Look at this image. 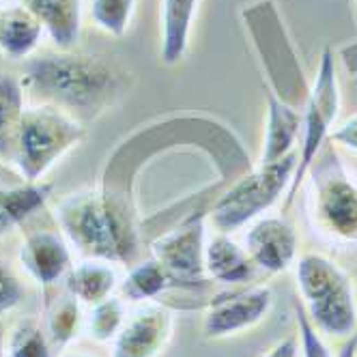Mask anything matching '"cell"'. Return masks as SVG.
I'll list each match as a JSON object with an SVG mask.
<instances>
[{
    "mask_svg": "<svg viewBox=\"0 0 357 357\" xmlns=\"http://www.w3.org/2000/svg\"><path fill=\"white\" fill-rule=\"evenodd\" d=\"M130 185L127 160L116 149L97 188L71 194L59 205L63 237L80 259H101L114 265L138 261L142 235Z\"/></svg>",
    "mask_w": 357,
    "mask_h": 357,
    "instance_id": "1",
    "label": "cell"
},
{
    "mask_svg": "<svg viewBox=\"0 0 357 357\" xmlns=\"http://www.w3.org/2000/svg\"><path fill=\"white\" fill-rule=\"evenodd\" d=\"M24 89H29L41 104L54 106L78 119L95 121L123 95V73L101 56L45 54L24 67Z\"/></svg>",
    "mask_w": 357,
    "mask_h": 357,
    "instance_id": "2",
    "label": "cell"
},
{
    "mask_svg": "<svg viewBox=\"0 0 357 357\" xmlns=\"http://www.w3.org/2000/svg\"><path fill=\"white\" fill-rule=\"evenodd\" d=\"M301 308L321 336L357 334V297L351 275L321 252H305L295 263Z\"/></svg>",
    "mask_w": 357,
    "mask_h": 357,
    "instance_id": "3",
    "label": "cell"
},
{
    "mask_svg": "<svg viewBox=\"0 0 357 357\" xmlns=\"http://www.w3.org/2000/svg\"><path fill=\"white\" fill-rule=\"evenodd\" d=\"M308 205L317 231L334 243L357 245V174L334 144L321 149L308 176Z\"/></svg>",
    "mask_w": 357,
    "mask_h": 357,
    "instance_id": "4",
    "label": "cell"
},
{
    "mask_svg": "<svg viewBox=\"0 0 357 357\" xmlns=\"http://www.w3.org/2000/svg\"><path fill=\"white\" fill-rule=\"evenodd\" d=\"M297 168V151L291 155L243 172L207 213L218 233L231 235L269 211L289 192Z\"/></svg>",
    "mask_w": 357,
    "mask_h": 357,
    "instance_id": "5",
    "label": "cell"
},
{
    "mask_svg": "<svg viewBox=\"0 0 357 357\" xmlns=\"http://www.w3.org/2000/svg\"><path fill=\"white\" fill-rule=\"evenodd\" d=\"M84 140V125L61 108L37 104L24 112L13 164L17 174L37 183L61 158Z\"/></svg>",
    "mask_w": 357,
    "mask_h": 357,
    "instance_id": "6",
    "label": "cell"
},
{
    "mask_svg": "<svg viewBox=\"0 0 357 357\" xmlns=\"http://www.w3.org/2000/svg\"><path fill=\"white\" fill-rule=\"evenodd\" d=\"M340 110V89L336 78V65L331 50H325L321 56V65L317 71V78L312 86L308 89L301 110V149L297 151V168L293 174L291 188L287 192L284 209L293 205L297 198L299 188L303 185L308 170L321 149L325 146L327 136H331V127H334Z\"/></svg>",
    "mask_w": 357,
    "mask_h": 357,
    "instance_id": "7",
    "label": "cell"
},
{
    "mask_svg": "<svg viewBox=\"0 0 357 357\" xmlns=\"http://www.w3.org/2000/svg\"><path fill=\"white\" fill-rule=\"evenodd\" d=\"M245 20L250 22L248 26L252 31V37L257 39L254 43L259 47V54L263 56V63L271 73L269 78L275 89L273 93H278V99L297 108V104L305 101L308 89L303 84L301 69L284 35L282 22L275 13V7L269 5V0H263V3L245 11Z\"/></svg>",
    "mask_w": 357,
    "mask_h": 357,
    "instance_id": "8",
    "label": "cell"
},
{
    "mask_svg": "<svg viewBox=\"0 0 357 357\" xmlns=\"http://www.w3.org/2000/svg\"><path fill=\"white\" fill-rule=\"evenodd\" d=\"M205 245L207 213L196 211L172 231L153 239L151 254L170 271L181 289H205L209 284L205 273Z\"/></svg>",
    "mask_w": 357,
    "mask_h": 357,
    "instance_id": "9",
    "label": "cell"
},
{
    "mask_svg": "<svg viewBox=\"0 0 357 357\" xmlns=\"http://www.w3.org/2000/svg\"><path fill=\"white\" fill-rule=\"evenodd\" d=\"M273 305L269 287H252L215 297L202 317V334L209 340L239 336L267 319Z\"/></svg>",
    "mask_w": 357,
    "mask_h": 357,
    "instance_id": "10",
    "label": "cell"
},
{
    "mask_svg": "<svg viewBox=\"0 0 357 357\" xmlns=\"http://www.w3.org/2000/svg\"><path fill=\"white\" fill-rule=\"evenodd\" d=\"M174 312L160 301L136 303L112 340V357H160L172 340Z\"/></svg>",
    "mask_w": 357,
    "mask_h": 357,
    "instance_id": "11",
    "label": "cell"
},
{
    "mask_svg": "<svg viewBox=\"0 0 357 357\" xmlns=\"http://www.w3.org/2000/svg\"><path fill=\"white\" fill-rule=\"evenodd\" d=\"M243 248L257 269L273 275L289 271L299 259L297 231L280 215H263L248 224Z\"/></svg>",
    "mask_w": 357,
    "mask_h": 357,
    "instance_id": "12",
    "label": "cell"
},
{
    "mask_svg": "<svg viewBox=\"0 0 357 357\" xmlns=\"http://www.w3.org/2000/svg\"><path fill=\"white\" fill-rule=\"evenodd\" d=\"M20 265L37 284L54 287L73 267V250L61 233L33 231L20 248Z\"/></svg>",
    "mask_w": 357,
    "mask_h": 357,
    "instance_id": "13",
    "label": "cell"
},
{
    "mask_svg": "<svg viewBox=\"0 0 357 357\" xmlns=\"http://www.w3.org/2000/svg\"><path fill=\"white\" fill-rule=\"evenodd\" d=\"M205 273L209 280L228 287L245 284L257 273L250 254L231 235L215 233L205 245Z\"/></svg>",
    "mask_w": 357,
    "mask_h": 357,
    "instance_id": "14",
    "label": "cell"
},
{
    "mask_svg": "<svg viewBox=\"0 0 357 357\" xmlns=\"http://www.w3.org/2000/svg\"><path fill=\"white\" fill-rule=\"evenodd\" d=\"M301 132V110L278 99L269 93L267 99V125H265V138L259 166L273 164L282 160L291 153H295V144Z\"/></svg>",
    "mask_w": 357,
    "mask_h": 357,
    "instance_id": "15",
    "label": "cell"
},
{
    "mask_svg": "<svg viewBox=\"0 0 357 357\" xmlns=\"http://www.w3.org/2000/svg\"><path fill=\"white\" fill-rule=\"evenodd\" d=\"M121 280L119 265L101 259H82L80 263H73L65 275V291L80 303L95 305L116 295Z\"/></svg>",
    "mask_w": 357,
    "mask_h": 357,
    "instance_id": "16",
    "label": "cell"
},
{
    "mask_svg": "<svg viewBox=\"0 0 357 357\" xmlns=\"http://www.w3.org/2000/svg\"><path fill=\"white\" fill-rule=\"evenodd\" d=\"M26 7L45 26L47 37L59 50H71L80 39L82 0H15Z\"/></svg>",
    "mask_w": 357,
    "mask_h": 357,
    "instance_id": "17",
    "label": "cell"
},
{
    "mask_svg": "<svg viewBox=\"0 0 357 357\" xmlns=\"http://www.w3.org/2000/svg\"><path fill=\"white\" fill-rule=\"evenodd\" d=\"M198 11V0H162L160 11V54L166 65H176L183 61L194 17Z\"/></svg>",
    "mask_w": 357,
    "mask_h": 357,
    "instance_id": "18",
    "label": "cell"
},
{
    "mask_svg": "<svg viewBox=\"0 0 357 357\" xmlns=\"http://www.w3.org/2000/svg\"><path fill=\"white\" fill-rule=\"evenodd\" d=\"M45 26L41 20L26 7L11 5L3 9L0 15V52L11 61L29 59L39 47Z\"/></svg>",
    "mask_w": 357,
    "mask_h": 357,
    "instance_id": "19",
    "label": "cell"
},
{
    "mask_svg": "<svg viewBox=\"0 0 357 357\" xmlns=\"http://www.w3.org/2000/svg\"><path fill=\"white\" fill-rule=\"evenodd\" d=\"M52 185L43 181H24L0 192V239L41 209H45L47 200L52 198Z\"/></svg>",
    "mask_w": 357,
    "mask_h": 357,
    "instance_id": "20",
    "label": "cell"
},
{
    "mask_svg": "<svg viewBox=\"0 0 357 357\" xmlns=\"http://www.w3.org/2000/svg\"><path fill=\"white\" fill-rule=\"evenodd\" d=\"M170 289H181V284L170 275V271L158 261V259H146L140 263H134L127 275L121 280L119 295L127 303H144V301H155L160 295H164Z\"/></svg>",
    "mask_w": 357,
    "mask_h": 357,
    "instance_id": "21",
    "label": "cell"
},
{
    "mask_svg": "<svg viewBox=\"0 0 357 357\" xmlns=\"http://www.w3.org/2000/svg\"><path fill=\"white\" fill-rule=\"evenodd\" d=\"M24 84L17 75L0 71V160L13 162L20 125L26 112Z\"/></svg>",
    "mask_w": 357,
    "mask_h": 357,
    "instance_id": "22",
    "label": "cell"
},
{
    "mask_svg": "<svg viewBox=\"0 0 357 357\" xmlns=\"http://www.w3.org/2000/svg\"><path fill=\"white\" fill-rule=\"evenodd\" d=\"M84 319L86 314L82 312V303L69 293H65L52 303V308L47 310V319L43 327L54 353L65 351L80 336V331H84Z\"/></svg>",
    "mask_w": 357,
    "mask_h": 357,
    "instance_id": "23",
    "label": "cell"
},
{
    "mask_svg": "<svg viewBox=\"0 0 357 357\" xmlns=\"http://www.w3.org/2000/svg\"><path fill=\"white\" fill-rule=\"evenodd\" d=\"M127 305L130 303L121 295H112L104 301L91 305V310L84 319V331L89 334V338L99 344L112 342L121 331L127 314H130Z\"/></svg>",
    "mask_w": 357,
    "mask_h": 357,
    "instance_id": "24",
    "label": "cell"
},
{
    "mask_svg": "<svg viewBox=\"0 0 357 357\" xmlns=\"http://www.w3.org/2000/svg\"><path fill=\"white\" fill-rule=\"evenodd\" d=\"M7 357H54L45 327L35 319H22L5 336Z\"/></svg>",
    "mask_w": 357,
    "mask_h": 357,
    "instance_id": "25",
    "label": "cell"
},
{
    "mask_svg": "<svg viewBox=\"0 0 357 357\" xmlns=\"http://www.w3.org/2000/svg\"><path fill=\"white\" fill-rule=\"evenodd\" d=\"M138 0H91V17L99 31L123 37L130 29Z\"/></svg>",
    "mask_w": 357,
    "mask_h": 357,
    "instance_id": "26",
    "label": "cell"
},
{
    "mask_svg": "<svg viewBox=\"0 0 357 357\" xmlns=\"http://www.w3.org/2000/svg\"><path fill=\"white\" fill-rule=\"evenodd\" d=\"M295 317H297V336H299L301 357H331L323 336L312 327L308 317H305L301 303L295 305Z\"/></svg>",
    "mask_w": 357,
    "mask_h": 357,
    "instance_id": "27",
    "label": "cell"
},
{
    "mask_svg": "<svg viewBox=\"0 0 357 357\" xmlns=\"http://www.w3.org/2000/svg\"><path fill=\"white\" fill-rule=\"evenodd\" d=\"M24 295L26 291H24L20 275L11 269V265L0 259V314H7L17 308Z\"/></svg>",
    "mask_w": 357,
    "mask_h": 357,
    "instance_id": "28",
    "label": "cell"
},
{
    "mask_svg": "<svg viewBox=\"0 0 357 357\" xmlns=\"http://www.w3.org/2000/svg\"><path fill=\"white\" fill-rule=\"evenodd\" d=\"M331 144L344 146L353 153H357V114H353L351 119H347L338 130L331 132Z\"/></svg>",
    "mask_w": 357,
    "mask_h": 357,
    "instance_id": "29",
    "label": "cell"
},
{
    "mask_svg": "<svg viewBox=\"0 0 357 357\" xmlns=\"http://www.w3.org/2000/svg\"><path fill=\"white\" fill-rule=\"evenodd\" d=\"M263 357H301V349H299V336L293 334L284 340H280L278 344H273Z\"/></svg>",
    "mask_w": 357,
    "mask_h": 357,
    "instance_id": "30",
    "label": "cell"
},
{
    "mask_svg": "<svg viewBox=\"0 0 357 357\" xmlns=\"http://www.w3.org/2000/svg\"><path fill=\"white\" fill-rule=\"evenodd\" d=\"M20 183H24V178H22L20 174H11L7 168L0 166V192H3V190H9V188H13V185H20Z\"/></svg>",
    "mask_w": 357,
    "mask_h": 357,
    "instance_id": "31",
    "label": "cell"
},
{
    "mask_svg": "<svg viewBox=\"0 0 357 357\" xmlns=\"http://www.w3.org/2000/svg\"><path fill=\"white\" fill-rule=\"evenodd\" d=\"M336 357H357V334H353L351 338H347L338 351Z\"/></svg>",
    "mask_w": 357,
    "mask_h": 357,
    "instance_id": "32",
    "label": "cell"
},
{
    "mask_svg": "<svg viewBox=\"0 0 357 357\" xmlns=\"http://www.w3.org/2000/svg\"><path fill=\"white\" fill-rule=\"evenodd\" d=\"M56 357H97V355L86 353V351H71V349H65V351H61Z\"/></svg>",
    "mask_w": 357,
    "mask_h": 357,
    "instance_id": "33",
    "label": "cell"
},
{
    "mask_svg": "<svg viewBox=\"0 0 357 357\" xmlns=\"http://www.w3.org/2000/svg\"><path fill=\"white\" fill-rule=\"evenodd\" d=\"M5 329L0 327V357H7V353H5Z\"/></svg>",
    "mask_w": 357,
    "mask_h": 357,
    "instance_id": "34",
    "label": "cell"
},
{
    "mask_svg": "<svg viewBox=\"0 0 357 357\" xmlns=\"http://www.w3.org/2000/svg\"><path fill=\"white\" fill-rule=\"evenodd\" d=\"M3 9H5V7H3V0H0V15H3Z\"/></svg>",
    "mask_w": 357,
    "mask_h": 357,
    "instance_id": "35",
    "label": "cell"
}]
</instances>
